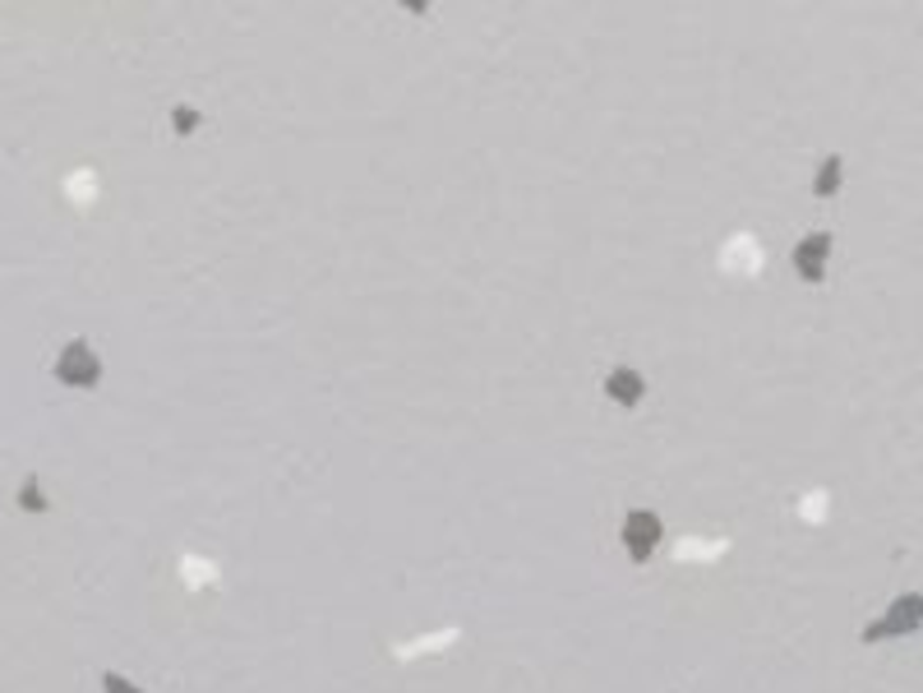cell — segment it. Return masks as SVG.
Wrapping results in <instances>:
<instances>
[{
  "label": "cell",
  "instance_id": "6da1fadb",
  "mask_svg": "<svg viewBox=\"0 0 923 693\" xmlns=\"http://www.w3.org/2000/svg\"><path fill=\"white\" fill-rule=\"evenodd\" d=\"M56 379L65 384V389H97V379H102V361L88 342H70L61 356H56Z\"/></svg>",
  "mask_w": 923,
  "mask_h": 693
},
{
  "label": "cell",
  "instance_id": "7a4b0ae2",
  "mask_svg": "<svg viewBox=\"0 0 923 693\" xmlns=\"http://www.w3.org/2000/svg\"><path fill=\"white\" fill-rule=\"evenodd\" d=\"M660 536H665L660 518H656L652 509H633V513L623 518V532H619V542L628 546V555H633L637 564H646V560H652V555H656Z\"/></svg>",
  "mask_w": 923,
  "mask_h": 693
},
{
  "label": "cell",
  "instance_id": "3957f363",
  "mask_svg": "<svg viewBox=\"0 0 923 693\" xmlns=\"http://www.w3.org/2000/svg\"><path fill=\"white\" fill-rule=\"evenodd\" d=\"M919 620H923V596L910 592V596H900V601L882 615L877 624L863 629V643H882V639H896V633H914Z\"/></svg>",
  "mask_w": 923,
  "mask_h": 693
},
{
  "label": "cell",
  "instance_id": "277c9868",
  "mask_svg": "<svg viewBox=\"0 0 923 693\" xmlns=\"http://www.w3.org/2000/svg\"><path fill=\"white\" fill-rule=\"evenodd\" d=\"M827 259H831V231H813L794 245V273L803 282H822L827 278Z\"/></svg>",
  "mask_w": 923,
  "mask_h": 693
},
{
  "label": "cell",
  "instance_id": "5b68a950",
  "mask_svg": "<svg viewBox=\"0 0 923 693\" xmlns=\"http://www.w3.org/2000/svg\"><path fill=\"white\" fill-rule=\"evenodd\" d=\"M605 393H610L619 408H637L646 398V379L637 370H628V365H619V370H610V379H605Z\"/></svg>",
  "mask_w": 923,
  "mask_h": 693
},
{
  "label": "cell",
  "instance_id": "8992f818",
  "mask_svg": "<svg viewBox=\"0 0 923 693\" xmlns=\"http://www.w3.org/2000/svg\"><path fill=\"white\" fill-rule=\"evenodd\" d=\"M840 190V158H827L817 167V181H813V195L817 199H827V195H836Z\"/></svg>",
  "mask_w": 923,
  "mask_h": 693
},
{
  "label": "cell",
  "instance_id": "52a82bcc",
  "mask_svg": "<svg viewBox=\"0 0 923 693\" xmlns=\"http://www.w3.org/2000/svg\"><path fill=\"white\" fill-rule=\"evenodd\" d=\"M19 509H28V513H47V509H51L47 495H42V486H37V476H28L24 486H19Z\"/></svg>",
  "mask_w": 923,
  "mask_h": 693
},
{
  "label": "cell",
  "instance_id": "ba28073f",
  "mask_svg": "<svg viewBox=\"0 0 923 693\" xmlns=\"http://www.w3.org/2000/svg\"><path fill=\"white\" fill-rule=\"evenodd\" d=\"M171 125H175V134H190V130H199V111H194V107H175Z\"/></svg>",
  "mask_w": 923,
  "mask_h": 693
},
{
  "label": "cell",
  "instance_id": "9c48e42d",
  "mask_svg": "<svg viewBox=\"0 0 923 693\" xmlns=\"http://www.w3.org/2000/svg\"><path fill=\"white\" fill-rule=\"evenodd\" d=\"M102 693H144V689L130 684L125 676H116V670H107V676H102Z\"/></svg>",
  "mask_w": 923,
  "mask_h": 693
}]
</instances>
